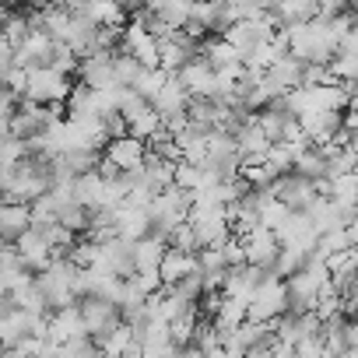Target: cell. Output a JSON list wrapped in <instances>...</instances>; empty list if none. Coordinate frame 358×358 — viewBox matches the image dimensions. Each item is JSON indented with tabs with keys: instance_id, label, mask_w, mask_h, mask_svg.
<instances>
[{
	"instance_id": "obj_6",
	"label": "cell",
	"mask_w": 358,
	"mask_h": 358,
	"mask_svg": "<svg viewBox=\"0 0 358 358\" xmlns=\"http://www.w3.org/2000/svg\"><path fill=\"white\" fill-rule=\"evenodd\" d=\"M102 253H99V267L95 274H109V278H120V281H130L137 271H134V243L113 236L106 243H99Z\"/></svg>"
},
{
	"instance_id": "obj_40",
	"label": "cell",
	"mask_w": 358,
	"mask_h": 358,
	"mask_svg": "<svg viewBox=\"0 0 358 358\" xmlns=\"http://www.w3.org/2000/svg\"><path fill=\"white\" fill-rule=\"evenodd\" d=\"M15 313V302H11V295H0V320H8Z\"/></svg>"
},
{
	"instance_id": "obj_7",
	"label": "cell",
	"mask_w": 358,
	"mask_h": 358,
	"mask_svg": "<svg viewBox=\"0 0 358 358\" xmlns=\"http://www.w3.org/2000/svg\"><path fill=\"white\" fill-rule=\"evenodd\" d=\"M274 32H278V29H274V22H271V15H267V18H257V22H236V25H229V29L222 32V39H225L239 57H246V53H253L260 43H267Z\"/></svg>"
},
{
	"instance_id": "obj_16",
	"label": "cell",
	"mask_w": 358,
	"mask_h": 358,
	"mask_svg": "<svg viewBox=\"0 0 358 358\" xmlns=\"http://www.w3.org/2000/svg\"><path fill=\"white\" fill-rule=\"evenodd\" d=\"M320 197L334 201L341 211H348V215L355 218V215H358V172L323 179V183H320Z\"/></svg>"
},
{
	"instance_id": "obj_22",
	"label": "cell",
	"mask_w": 358,
	"mask_h": 358,
	"mask_svg": "<svg viewBox=\"0 0 358 358\" xmlns=\"http://www.w3.org/2000/svg\"><path fill=\"white\" fill-rule=\"evenodd\" d=\"M29 229H32V211L25 204L0 201V243H18Z\"/></svg>"
},
{
	"instance_id": "obj_4",
	"label": "cell",
	"mask_w": 358,
	"mask_h": 358,
	"mask_svg": "<svg viewBox=\"0 0 358 358\" xmlns=\"http://www.w3.org/2000/svg\"><path fill=\"white\" fill-rule=\"evenodd\" d=\"M78 309H81L85 334H88L95 344H102L113 330L123 327V316H120V309H116L113 302H102V299H81Z\"/></svg>"
},
{
	"instance_id": "obj_3",
	"label": "cell",
	"mask_w": 358,
	"mask_h": 358,
	"mask_svg": "<svg viewBox=\"0 0 358 358\" xmlns=\"http://www.w3.org/2000/svg\"><path fill=\"white\" fill-rule=\"evenodd\" d=\"M71 88H74V81H71V78H64V74H57V71L43 67V71H32V74H29L25 99H32L36 106H67Z\"/></svg>"
},
{
	"instance_id": "obj_21",
	"label": "cell",
	"mask_w": 358,
	"mask_h": 358,
	"mask_svg": "<svg viewBox=\"0 0 358 358\" xmlns=\"http://www.w3.org/2000/svg\"><path fill=\"white\" fill-rule=\"evenodd\" d=\"M165 250H169V243L158 239V236H148V239L134 243V271H137V278H158V264H162Z\"/></svg>"
},
{
	"instance_id": "obj_26",
	"label": "cell",
	"mask_w": 358,
	"mask_h": 358,
	"mask_svg": "<svg viewBox=\"0 0 358 358\" xmlns=\"http://www.w3.org/2000/svg\"><path fill=\"white\" fill-rule=\"evenodd\" d=\"M292 172L295 176H302V179H309V183H323L327 179V155H323V148H306V151H299V158H295V165H292Z\"/></svg>"
},
{
	"instance_id": "obj_42",
	"label": "cell",
	"mask_w": 358,
	"mask_h": 358,
	"mask_svg": "<svg viewBox=\"0 0 358 358\" xmlns=\"http://www.w3.org/2000/svg\"><path fill=\"white\" fill-rule=\"evenodd\" d=\"M8 292H11V285H8V278H4V274H0V295H8Z\"/></svg>"
},
{
	"instance_id": "obj_5",
	"label": "cell",
	"mask_w": 358,
	"mask_h": 358,
	"mask_svg": "<svg viewBox=\"0 0 358 358\" xmlns=\"http://www.w3.org/2000/svg\"><path fill=\"white\" fill-rule=\"evenodd\" d=\"M271 197L281 201L288 211L306 215L313 208V201L320 197V187L309 183V179H302V176H295V172H288V176H278V183L271 187Z\"/></svg>"
},
{
	"instance_id": "obj_35",
	"label": "cell",
	"mask_w": 358,
	"mask_h": 358,
	"mask_svg": "<svg viewBox=\"0 0 358 358\" xmlns=\"http://www.w3.org/2000/svg\"><path fill=\"white\" fill-rule=\"evenodd\" d=\"M144 109H148V102H144V99H141L134 88H123V92H120V109H116V113H120L127 123H130L134 116H141Z\"/></svg>"
},
{
	"instance_id": "obj_9",
	"label": "cell",
	"mask_w": 358,
	"mask_h": 358,
	"mask_svg": "<svg viewBox=\"0 0 358 358\" xmlns=\"http://www.w3.org/2000/svg\"><path fill=\"white\" fill-rule=\"evenodd\" d=\"M243 239V253H246V264L250 267H260V271H274V260H278V253H281V243H278V236L274 232H267V229H253V232H246V236H239Z\"/></svg>"
},
{
	"instance_id": "obj_8",
	"label": "cell",
	"mask_w": 358,
	"mask_h": 358,
	"mask_svg": "<svg viewBox=\"0 0 358 358\" xmlns=\"http://www.w3.org/2000/svg\"><path fill=\"white\" fill-rule=\"evenodd\" d=\"M120 53H127V57H134L144 71H151V67H158V39L144 29V25H137V22H127L123 25V39H120Z\"/></svg>"
},
{
	"instance_id": "obj_10",
	"label": "cell",
	"mask_w": 358,
	"mask_h": 358,
	"mask_svg": "<svg viewBox=\"0 0 358 358\" xmlns=\"http://www.w3.org/2000/svg\"><path fill=\"white\" fill-rule=\"evenodd\" d=\"M320 320H316V313H285L278 323H271V330H274V341L281 344V348H295L299 341H306V337H313V334H320Z\"/></svg>"
},
{
	"instance_id": "obj_36",
	"label": "cell",
	"mask_w": 358,
	"mask_h": 358,
	"mask_svg": "<svg viewBox=\"0 0 358 358\" xmlns=\"http://www.w3.org/2000/svg\"><path fill=\"white\" fill-rule=\"evenodd\" d=\"M218 253H222V260H225V267H229V271L246 264V253H243V239H239V236H229V239L218 246Z\"/></svg>"
},
{
	"instance_id": "obj_39",
	"label": "cell",
	"mask_w": 358,
	"mask_h": 358,
	"mask_svg": "<svg viewBox=\"0 0 358 358\" xmlns=\"http://www.w3.org/2000/svg\"><path fill=\"white\" fill-rule=\"evenodd\" d=\"M11 71H15V46L0 36V81H4Z\"/></svg>"
},
{
	"instance_id": "obj_25",
	"label": "cell",
	"mask_w": 358,
	"mask_h": 358,
	"mask_svg": "<svg viewBox=\"0 0 358 358\" xmlns=\"http://www.w3.org/2000/svg\"><path fill=\"white\" fill-rule=\"evenodd\" d=\"M99 355H102V358H141V344H137L134 330L123 323L120 330H113V334L99 344Z\"/></svg>"
},
{
	"instance_id": "obj_41",
	"label": "cell",
	"mask_w": 358,
	"mask_h": 358,
	"mask_svg": "<svg viewBox=\"0 0 358 358\" xmlns=\"http://www.w3.org/2000/svg\"><path fill=\"white\" fill-rule=\"evenodd\" d=\"M183 358H204V355H201L197 348H183Z\"/></svg>"
},
{
	"instance_id": "obj_23",
	"label": "cell",
	"mask_w": 358,
	"mask_h": 358,
	"mask_svg": "<svg viewBox=\"0 0 358 358\" xmlns=\"http://www.w3.org/2000/svg\"><path fill=\"white\" fill-rule=\"evenodd\" d=\"M74 337H88L85 334V323H81V309L71 306V309H57L50 313V341L53 344H67Z\"/></svg>"
},
{
	"instance_id": "obj_37",
	"label": "cell",
	"mask_w": 358,
	"mask_h": 358,
	"mask_svg": "<svg viewBox=\"0 0 358 358\" xmlns=\"http://www.w3.org/2000/svg\"><path fill=\"white\" fill-rule=\"evenodd\" d=\"M292 355H295V358H327V348H323V337H320V334H313V337H306V341H299V344L292 348Z\"/></svg>"
},
{
	"instance_id": "obj_11",
	"label": "cell",
	"mask_w": 358,
	"mask_h": 358,
	"mask_svg": "<svg viewBox=\"0 0 358 358\" xmlns=\"http://www.w3.org/2000/svg\"><path fill=\"white\" fill-rule=\"evenodd\" d=\"M264 78H267V85H271L278 95H292V92H299V88L306 85V64L295 60L292 53H285V57H278V60L264 71Z\"/></svg>"
},
{
	"instance_id": "obj_31",
	"label": "cell",
	"mask_w": 358,
	"mask_h": 358,
	"mask_svg": "<svg viewBox=\"0 0 358 358\" xmlns=\"http://www.w3.org/2000/svg\"><path fill=\"white\" fill-rule=\"evenodd\" d=\"M88 222H92V211L81 208V204H67V208L57 215V225H64V229L74 232V236H85V232H88Z\"/></svg>"
},
{
	"instance_id": "obj_44",
	"label": "cell",
	"mask_w": 358,
	"mask_h": 358,
	"mask_svg": "<svg viewBox=\"0 0 358 358\" xmlns=\"http://www.w3.org/2000/svg\"><path fill=\"white\" fill-rule=\"evenodd\" d=\"M8 15H11V8H4V4H0V25L8 22Z\"/></svg>"
},
{
	"instance_id": "obj_1",
	"label": "cell",
	"mask_w": 358,
	"mask_h": 358,
	"mask_svg": "<svg viewBox=\"0 0 358 358\" xmlns=\"http://www.w3.org/2000/svg\"><path fill=\"white\" fill-rule=\"evenodd\" d=\"M190 208H194V197L187 190H179V187H169L165 194H158L151 201V236H158V239L169 243V236L179 225H187Z\"/></svg>"
},
{
	"instance_id": "obj_27",
	"label": "cell",
	"mask_w": 358,
	"mask_h": 358,
	"mask_svg": "<svg viewBox=\"0 0 358 358\" xmlns=\"http://www.w3.org/2000/svg\"><path fill=\"white\" fill-rule=\"evenodd\" d=\"M190 8L194 4H155L151 8V18L169 29V32H187L190 29Z\"/></svg>"
},
{
	"instance_id": "obj_15",
	"label": "cell",
	"mask_w": 358,
	"mask_h": 358,
	"mask_svg": "<svg viewBox=\"0 0 358 358\" xmlns=\"http://www.w3.org/2000/svg\"><path fill=\"white\" fill-rule=\"evenodd\" d=\"M232 137H236V148H239V158H243V165H253V162H267L271 141H267V134L260 130L257 116H250L246 123H239V130H236Z\"/></svg>"
},
{
	"instance_id": "obj_28",
	"label": "cell",
	"mask_w": 358,
	"mask_h": 358,
	"mask_svg": "<svg viewBox=\"0 0 358 358\" xmlns=\"http://www.w3.org/2000/svg\"><path fill=\"white\" fill-rule=\"evenodd\" d=\"M239 179L246 183V190H271L274 183H278V172L267 165V162H253V165H243L239 169Z\"/></svg>"
},
{
	"instance_id": "obj_43",
	"label": "cell",
	"mask_w": 358,
	"mask_h": 358,
	"mask_svg": "<svg viewBox=\"0 0 358 358\" xmlns=\"http://www.w3.org/2000/svg\"><path fill=\"white\" fill-rule=\"evenodd\" d=\"M204 358H229V355H225V351H222V348H215V351H208V355H204Z\"/></svg>"
},
{
	"instance_id": "obj_32",
	"label": "cell",
	"mask_w": 358,
	"mask_h": 358,
	"mask_svg": "<svg viewBox=\"0 0 358 358\" xmlns=\"http://www.w3.org/2000/svg\"><path fill=\"white\" fill-rule=\"evenodd\" d=\"M158 130H162V120H158V113H155L151 106H148L141 116L130 120V137H137V141H144V144H148Z\"/></svg>"
},
{
	"instance_id": "obj_20",
	"label": "cell",
	"mask_w": 358,
	"mask_h": 358,
	"mask_svg": "<svg viewBox=\"0 0 358 358\" xmlns=\"http://www.w3.org/2000/svg\"><path fill=\"white\" fill-rule=\"evenodd\" d=\"M116 236L127 239V243H141L151 236V211H141V208H130L123 204L116 211Z\"/></svg>"
},
{
	"instance_id": "obj_29",
	"label": "cell",
	"mask_w": 358,
	"mask_h": 358,
	"mask_svg": "<svg viewBox=\"0 0 358 358\" xmlns=\"http://www.w3.org/2000/svg\"><path fill=\"white\" fill-rule=\"evenodd\" d=\"M169 78H172V74H165L162 67H151V71H141V78H137V85H134V92H137V95H141V99H144V102L151 106V102L158 99V92H162V88L169 85Z\"/></svg>"
},
{
	"instance_id": "obj_17",
	"label": "cell",
	"mask_w": 358,
	"mask_h": 358,
	"mask_svg": "<svg viewBox=\"0 0 358 358\" xmlns=\"http://www.w3.org/2000/svg\"><path fill=\"white\" fill-rule=\"evenodd\" d=\"M172 78L187 88L190 99H215V71H211L208 60H201V57H194L183 71L172 74Z\"/></svg>"
},
{
	"instance_id": "obj_34",
	"label": "cell",
	"mask_w": 358,
	"mask_h": 358,
	"mask_svg": "<svg viewBox=\"0 0 358 358\" xmlns=\"http://www.w3.org/2000/svg\"><path fill=\"white\" fill-rule=\"evenodd\" d=\"M60 358H102V355L92 337H74V341L60 344Z\"/></svg>"
},
{
	"instance_id": "obj_14",
	"label": "cell",
	"mask_w": 358,
	"mask_h": 358,
	"mask_svg": "<svg viewBox=\"0 0 358 358\" xmlns=\"http://www.w3.org/2000/svg\"><path fill=\"white\" fill-rule=\"evenodd\" d=\"M267 278H271L267 271H260V267H250V264H243V267H232V271L225 274L222 295H225V299H239V302H246V306H250V299L257 295V288H260Z\"/></svg>"
},
{
	"instance_id": "obj_19",
	"label": "cell",
	"mask_w": 358,
	"mask_h": 358,
	"mask_svg": "<svg viewBox=\"0 0 358 358\" xmlns=\"http://www.w3.org/2000/svg\"><path fill=\"white\" fill-rule=\"evenodd\" d=\"M197 271V257H190V253H183V250H165V257H162V264H158V281H162V288H176L183 278H190Z\"/></svg>"
},
{
	"instance_id": "obj_18",
	"label": "cell",
	"mask_w": 358,
	"mask_h": 358,
	"mask_svg": "<svg viewBox=\"0 0 358 358\" xmlns=\"http://www.w3.org/2000/svg\"><path fill=\"white\" fill-rule=\"evenodd\" d=\"M306 218L313 222L316 236H327V232H337V229H348V225H351V215L341 211V208H337L334 201H327V197H316L313 208L306 211Z\"/></svg>"
},
{
	"instance_id": "obj_13",
	"label": "cell",
	"mask_w": 358,
	"mask_h": 358,
	"mask_svg": "<svg viewBox=\"0 0 358 358\" xmlns=\"http://www.w3.org/2000/svg\"><path fill=\"white\" fill-rule=\"evenodd\" d=\"M15 250H18V257H22V267L36 278V274H43L50 264H53V250H50V243L43 239V232L39 229H29L18 243H15Z\"/></svg>"
},
{
	"instance_id": "obj_24",
	"label": "cell",
	"mask_w": 358,
	"mask_h": 358,
	"mask_svg": "<svg viewBox=\"0 0 358 358\" xmlns=\"http://www.w3.org/2000/svg\"><path fill=\"white\" fill-rule=\"evenodd\" d=\"M201 60H208V67L218 74V71H232V67H243V57L222 39V36H215V39H204L201 43Z\"/></svg>"
},
{
	"instance_id": "obj_30",
	"label": "cell",
	"mask_w": 358,
	"mask_h": 358,
	"mask_svg": "<svg viewBox=\"0 0 358 358\" xmlns=\"http://www.w3.org/2000/svg\"><path fill=\"white\" fill-rule=\"evenodd\" d=\"M141 71H144V67H141L134 57H127V53L116 50V57H113V74H116V85H120V88H134L137 78H141Z\"/></svg>"
},
{
	"instance_id": "obj_38",
	"label": "cell",
	"mask_w": 358,
	"mask_h": 358,
	"mask_svg": "<svg viewBox=\"0 0 358 358\" xmlns=\"http://www.w3.org/2000/svg\"><path fill=\"white\" fill-rule=\"evenodd\" d=\"M102 130H106V141H120V137H130V123L120 116V113H109L102 116Z\"/></svg>"
},
{
	"instance_id": "obj_2",
	"label": "cell",
	"mask_w": 358,
	"mask_h": 358,
	"mask_svg": "<svg viewBox=\"0 0 358 358\" xmlns=\"http://www.w3.org/2000/svg\"><path fill=\"white\" fill-rule=\"evenodd\" d=\"M288 313V292H285V281H278L274 274L257 288V295L250 299V309H246V320L250 323H278L281 316Z\"/></svg>"
},
{
	"instance_id": "obj_12",
	"label": "cell",
	"mask_w": 358,
	"mask_h": 358,
	"mask_svg": "<svg viewBox=\"0 0 358 358\" xmlns=\"http://www.w3.org/2000/svg\"><path fill=\"white\" fill-rule=\"evenodd\" d=\"M102 158H106V162H113L120 172L134 176V172H141V169H144V162H148V144H144V141H137V137H120V141H109V144H106Z\"/></svg>"
},
{
	"instance_id": "obj_33",
	"label": "cell",
	"mask_w": 358,
	"mask_h": 358,
	"mask_svg": "<svg viewBox=\"0 0 358 358\" xmlns=\"http://www.w3.org/2000/svg\"><path fill=\"white\" fill-rule=\"evenodd\" d=\"M50 71H57V74L71 78V74H78V71H81V57H78L71 46H60V43H57L53 60H50Z\"/></svg>"
}]
</instances>
